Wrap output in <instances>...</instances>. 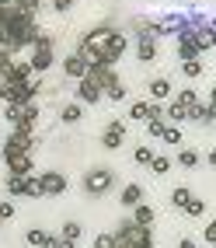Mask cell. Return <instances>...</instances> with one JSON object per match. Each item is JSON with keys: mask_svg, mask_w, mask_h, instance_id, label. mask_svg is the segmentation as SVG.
Listing matches in <instances>:
<instances>
[{"mask_svg": "<svg viewBox=\"0 0 216 248\" xmlns=\"http://www.w3.org/2000/svg\"><path fill=\"white\" fill-rule=\"evenodd\" d=\"M115 35H119V28H112V25H98V28H91L84 39H80V46H77V56L87 63V67H94V63H108L112 67V42H115Z\"/></svg>", "mask_w": 216, "mask_h": 248, "instance_id": "cell-1", "label": "cell"}, {"mask_svg": "<svg viewBox=\"0 0 216 248\" xmlns=\"http://www.w3.org/2000/svg\"><path fill=\"white\" fill-rule=\"evenodd\" d=\"M150 245H154L150 227H140L132 220H122L119 231L112 234V248H150Z\"/></svg>", "mask_w": 216, "mask_h": 248, "instance_id": "cell-2", "label": "cell"}, {"mask_svg": "<svg viewBox=\"0 0 216 248\" xmlns=\"http://www.w3.org/2000/svg\"><path fill=\"white\" fill-rule=\"evenodd\" d=\"M53 60H56V53H53V39H49V35H39L35 42H31V56H28L31 74L49 70V67H53Z\"/></svg>", "mask_w": 216, "mask_h": 248, "instance_id": "cell-3", "label": "cell"}, {"mask_svg": "<svg viewBox=\"0 0 216 248\" xmlns=\"http://www.w3.org/2000/svg\"><path fill=\"white\" fill-rule=\"evenodd\" d=\"M80 186H84L87 196H105V192L115 186V171H112V168H91Z\"/></svg>", "mask_w": 216, "mask_h": 248, "instance_id": "cell-4", "label": "cell"}, {"mask_svg": "<svg viewBox=\"0 0 216 248\" xmlns=\"http://www.w3.org/2000/svg\"><path fill=\"white\" fill-rule=\"evenodd\" d=\"M4 154H35V129L14 126V133L4 143Z\"/></svg>", "mask_w": 216, "mask_h": 248, "instance_id": "cell-5", "label": "cell"}, {"mask_svg": "<svg viewBox=\"0 0 216 248\" xmlns=\"http://www.w3.org/2000/svg\"><path fill=\"white\" fill-rule=\"evenodd\" d=\"M87 77H91L101 91H108V88H115V84H122V80L115 77V70L108 67V63H94V67H87Z\"/></svg>", "mask_w": 216, "mask_h": 248, "instance_id": "cell-6", "label": "cell"}, {"mask_svg": "<svg viewBox=\"0 0 216 248\" xmlns=\"http://www.w3.org/2000/svg\"><path fill=\"white\" fill-rule=\"evenodd\" d=\"M101 98H105V91L98 88L91 77H80V84H77V102L80 105H98Z\"/></svg>", "mask_w": 216, "mask_h": 248, "instance_id": "cell-7", "label": "cell"}, {"mask_svg": "<svg viewBox=\"0 0 216 248\" xmlns=\"http://www.w3.org/2000/svg\"><path fill=\"white\" fill-rule=\"evenodd\" d=\"M39 189H42V196H63L66 192V178L59 171H42L39 175Z\"/></svg>", "mask_w": 216, "mask_h": 248, "instance_id": "cell-8", "label": "cell"}, {"mask_svg": "<svg viewBox=\"0 0 216 248\" xmlns=\"http://www.w3.org/2000/svg\"><path fill=\"white\" fill-rule=\"evenodd\" d=\"M31 77V67H28V60H11L4 74H0V80H11V84H25V80Z\"/></svg>", "mask_w": 216, "mask_h": 248, "instance_id": "cell-9", "label": "cell"}, {"mask_svg": "<svg viewBox=\"0 0 216 248\" xmlns=\"http://www.w3.org/2000/svg\"><path fill=\"white\" fill-rule=\"evenodd\" d=\"M122 140H126V123H108V129L101 133V143H105V151H119L122 147Z\"/></svg>", "mask_w": 216, "mask_h": 248, "instance_id": "cell-10", "label": "cell"}, {"mask_svg": "<svg viewBox=\"0 0 216 248\" xmlns=\"http://www.w3.org/2000/svg\"><path fill=\"white\" fill-rule=\"evenodd\" d=\"M4 164H7V171L18 175V178L31 175V154H4Z\"/></svg>", "mask_w": 216, "mask_h": 248, "instance_id": "cell-11", "label": "cell"}, {"mask_svg": "<svg viewBox=\"0 0 216 248\" xmlns=\"http://www.w3.org/2000/svg\"><path fill=\"white\" fill-rule=\"evenodd\" d=\"M146 94H150V102H168V98L174 94V88H171V80L157 77V80H150V88H146Z\"/></svg>", "mask_w": 216, "mask_h": 248, "instance_id": "cell-12", "label": "cell"}, {"mask_svg": "<svg viewBox=\"0 0 216 248\" xmlns=\"http://www.w3.org/2000/svg\"><path fill=\"white\" fill-rule=\"evenodd\" d=\"M63 74H66V77H73V80H80V77H87V63L80 60L77 53H70V56L63 60Z\"/></svg>", "mask_w": 216, "mask_h": 248, "instance_id": "cell-13", "label": "cell"}, {"mask_svg": "<svg viewBox=\"0 0 216 248\" xmlns=\"http://www.w3.org/2000/svg\"><path fill=\"white\" fill-rule=\"evenodd\" d=\"M136 56H140V63H150V60L157 56V39L140 35V42H136Z\"/></svg>", "mask_w": 216, "mask_h": 248, "instance_id": "cell-14", "label": "cell"}, {"mask_svg": "<svg viewBox=\"0 0 216 248\" xmlns=\"http://www.w3.org/2000/svg\"><path fill=\"white\" fill-rule=\"evenodd\" d=\"M132 210H136V213H132V224H140V227H150L154 224V206L150 203H136Z\"/></svg>", "mask_w": 216, "mask_h": 248, "instance_id": "cell-15", "label": "cell"}, {"mask_svg": "<svg viewBox=\"0 0 216 248\" xmlns=\"http://www.w3.org/2000/svg\"><path fill=\"white\" fill-rule=\"evenodd\" d=\"M25 241H28L31 248H49L53 234H49V231H39V227H31V231H25Z\"/></svg>", "mask_w": 216, "mask_h": 248, "instance_id": "cell-16", "label": "cell"}, {"mask_svg": "<svg viewBox=\"0 0 216 248\" xmlns=\"http://www.w3.org/2000/svg\"><path fill=\"white\" fill-rule=\"evenodd\" d=\"M119 203H122V206H136V203H143V189L136 186V182H132V186H126L122 196H119Z\"/></svg>", "mask_w": 216, "mask_h": 248, "instance_id": "cell-17", "label": "cell"}, {"mask_svg": "<svg viewBox=\"0 0 216 248\" xmlns=\"http://www.w3.org/2000/svg\"><path fill=\"white\" fill-rule=\"evenodd\" d=\"M195 46H199V53L213 49L216 46V28H195Z\"/></svg>", "mask_w": 216, "mask_h": 248, "instance_id": "cell-18", "label": "cell"}, {"mask_svg": "<svg viewBox=\"0 0 216 248\" xmlns=\"http://www.w3.org/2000/svg\"><path fill=\"white\" fill-rule=\"evenodd\" d=\"M164 119H168V123H188V108L178 105V102H171L168 108H164Z\"/></svg>", "mask_w": 216, "mask_h": 248, "instance_id": "cell-19", "label": "cell"}, {"mask_svg": "<svg viewBox=\"0 0 216 248\" xmlns=\"http://www.w3.org/2000/svg\"><path fill=\"white\" fill-rule=\"evenodd\" d=\"M80 115H84V105H80V102H70V105L59 108V119L63 123H80Z\"/></svg>", "mask_w": 216, "mask_h": 248, "instance_id": "cell-20", "label": "cell"}, {"mask_svg": "<svg viewBox=\"0 0 216 248\" xmlns=\"http://www.w3.org/2000/svg\"><path fill=\"white\" fill-rule=\"evenodd\" d=\"M178 164H181V168H195V164H199V151L181 147V151H178Z\"/></svg>", "mask_w": 216, "mask_h": 248, "instance_id": "cell-21", "label": "cell"}, {"mask_svg": "<svg viewBox=\"0 0 216 248\" xmlns=\"http://www.w3.org/2000/svg\"><path fill=\"white\" fill-rule=\"evenodd\" d=\"M181 74H185L188 80L202 77V60H185V63H181Z\"/></svg>", "mask_w": 216, "mask_h": 248, "instance_id": "cell-22", "label": "cell"}, {"mask_svg": "<svg viewBox=\"0 0 216 248\" xmlns=\"http://www.w3.org/2000/svg\"><path fill=\"white\" fill-rule=\"evenodd\" d=\"M146 112H150V102H146V98H143V102H132V105H129V119L143 123V119H146Z\"/></svg>", "mask_w": 216, "mask_h": 248, "instance_id": "cell-23", "label": "cell"}, {"mask_svg": "<svg viewBox=\"0 0 216 248\" xmlns=\"http://www.w3.org/2000/svg\"><path fill=\"white\" fill-rule=\"evenodd\" d=\"M181 210H185V213H188V217H202V213H206V203H202V200H199V196H192V200H188L185 206H181Z\"/></svg>", "mask_w": 216, "mask_h": 248, "instance_id": "cell-24", "label": "cell"}, {"mask_svg": "<svg viewBox=\"0 0 216 248\" xmlns=\"http://www.w3.org/2000/svg\"><path fill=\"white\" fill-rule=\"evenodd\" d=\"M174 102L188 108V105H195V102H199V91H195V88H185V91H178V94H174Z\"/></svg>", "mask_w": 216, "mask_h": 248, "instance_id": "cell-25", "label": "cell"}, {"mask_svg": "<svg viewBox=\"0 0 216 248\" xmlns=\"http://www.w3.org/2000/svg\"><path fill=\"white\" fill-rule=\"evenodd\" d=\"M160 140H164V143H171V147H181V129H178V126H164Z\"/></svg>", "mask_w": 216, "mask_h": 248, "instance_id": "cell-26", "label": "cell"}, {"mask_svg": "<svg viewBox=\"0 0 216 248\" xmlns=\"http://www.w3.org/2000/svg\"><path fill=\"white\" fill-rule=\"evenodd\" d=\"M21 196H42V189H39V178L25 175V182H21Z\"/></svg>", "mask_w": 216, "mask_h": 248, "instance_id": "cell-27", "label": "cell"}, {"mask_svg": "<svg viewBox=\"0 0 216 248\" xmlns=\"http://www.w3.org/2000/svg\"><path fill=\"white\" fill-rule=\"evenodd\" d=\"M80 234H84V231H80L77 220H66V224H63V238H66V241H77Z\"/></svg>", "mask_w": 216, "mask_h": 248, "instance_id": "cell-28", "label": "cell"}, {"mask_svg": "<svg viewBox=\"0 0 216 248\" xmlns=\"http://www.w3.org/2000/svg\"><path fill=\"white\" fill-rule=\"evenodd\" d=\"M188 200H192V192H188L185 186H174V192H171V203H174V206H185Z\"/></svg>", "mask_w": 216, "mask_h": 248, "instance_id": "cell-29", "label": "cell"}, {"mask_svg": "<svg viewBox=\"0 0 216 248\" xmlns=\"http://www.w3.org/2000/svg\"><path fill=\"white\" fill-rule=\"evenodd\" d=\"M154 157H157V154H154L146 143H143V147H136V154H132V161H136V164H150Z\"/></svg>", "mask_w": 216, "mask_h": 248, "instance_id": "cell-30", "label": "cell"}, {"mask_svg": "<svg viewBox=\"0 0 216 248\" xmlns=\"http://www.w3.org/2000/svg\"><path fill=\"white\" fill-rule=\"evenodd\" d=\"M4 115H7V123H14V126H18V123H21V105L7 102V105H4Z\"/></svg>", "mask_w": 216, "mask_h": 248, "instance_id": "cell-31", "label": "cell"}, {"mask_svg": "<svg viewBox=\"0 0 216 248\" xmlns=\"http://www.w3.org/2000/svg\"><path fill=\"white\" fill-rule=\"evenodd\" d=\"M105 98L119 105V102H126V88H122V84H115V88H108V91H105Z\"/></svg>", "mask_w": 216, "mask_h": 248, "instance_id": "cell-32", "label": "cell"}, {"mask_svg": "<svg viewBox=\"0 0 216 248\" xmlns=\"http://www.w3.org/2000/svg\"><path fill=\"white\" fill-rule=\"evenodd\" d=\"M202 115H206V105H202V102L188 105V119H192V123H199V126H202Z\"/></svg>", "mask_w": 216, "mask_h": 248, "instance_id": "cell-33", "label": "cell"}, {"mask_svg": "<svg viewBox=\"0 0 216 248\" xmlns=\"http://www.w3.org/2000/svg\"><path fill=\"white\" fill-rule=\"evenodd\" d=\"M150 168H154L157 175H168V171H171V157H154Z\"/></svg>", "mask_w": 216, "mask_h": 248, "instance_id": "cell-34", "label": "cell"}, {"mask_svg": "<svg viewBox=\"0 0 216 248\" xmlns=\"http://www.w3.org/2000/svg\"><path fill=\"white\" fill-rule=\"evenodd\" d=\"M164 126H168L164 119H146V133H150V137H160V133H164Z\"/></svg>", "mask_w": 216, "mask_h": 248, "instance_id": "cell-35", "label": "cell"}, {"mask_svg": "<svg viewBox=\"0 0 216 248\" xmlns=\"http://www.w3.org/2000/svg\"><path fill=\"white\" fill-rule=\"evenodd\" d=\"M21 182H25V178H18V175H7V196H21Z\"/></svg>", "mask_w": 216, "mask_h": 248, "instance_id": "cell-36", "label": "cell"}, {"mask_svg": "<svg viewBox=\"0 0 216 248\" xmlns=\"http://www.w3.org/2000/svg\"><path fill=\"white\" fill-rule=\"evenodd\" d=\"M206 241L216 248V217H213V220H209V227H206Z\"/></svg>", "mask_w": 216, "mask_h": 248, "instance_id": "cell-37", "label": "cell"}, {"mask_svg": "<svg viewBox=\"0 0 216 248\" xmlns=\"http://www.w3.org/2000/svg\"><path fill=\"white\" fill-rule=\"evenodd\" d=\"M146 119H164V108L157 102H150V112H146Z\"/></svg>", "mask_w": 216, "mask_h": 248, "instance_id": "cell-38", "label": "cell"}, {"mask_svg": "<svg viewBox=\"0 0 216 248\" xmlns=\"http://www.w3.org/2000/svg\"><path fill=\"white\" fill-rule=\"evenodd\" d=\"M94 248H112V234H98L94 238Z\"/></svg>", "mask_w": 216, "mask_h": 248, "instance_id": "cell-39", "label": "cell"}, {"mask_svg": "<svg viewBox=\"0 0 216 248\" xmlns=\"http://www.w3.org/2000/svg\"><path fill=\"white\" fill-rule=\"evenodd\" d=\"M70 7H73V0H53V11H59V14L70 11Z\"/></svg>", "mask_w": 216, "mask_h": 248, "instance_id": "cell-40", "label": "cell"}, {"mask_svg": "<svg viewBox=\"0 0 216 248\" xmlns=\"http://www.w3.org/2000/svg\"><path fill=\"white\" fill-rule=\"evenodd\" d=\"M0 217L11 220V217H14V206H11V203H0Z\"/></svg>", "mask_w": 216, "mask_h": 248, "instance_id": "cell-41", "label": "cell"}, {"mask_svg": "<svg viewBox=\"0 0 216 248\" xmlns=\"http://www.w3.org/2000/svg\"><path fill=\"white\" fill-rule=\"evenodd\" d=\"M178 248H195V241H192V238H181V245H178Z\"/></svg>", "mask_w": 216, "mask_h": 248, "instance_id": "cell-42", "label": "cell"}, {"mask_svg": "<svg viewBox=\"0 0 216 248\" xmlns=\"http://www.w3.org/2000/svg\"><path fill=\"white\" fill-rule=\"evenodd\" d=\"M209 164H213V168H216V147H213V151H209Z\"/></svg>", "mask_w": 216, "mask_h": 248, "instance_id": "cell-43", "label": "cell"}, {"mask_svg": "<svg viewBox=\"0 0 216 248\" xmlns=\"http://www.w3.org/2000/svg\"><path fill=\"white\" fill-rule=\"evenodd\" d=\"M0 227H4V217H0Z\"/></svg>", "mask_w": 216, "mask_h": 248, "instance_id": "cell-44", "label": "cell"}]
</instances>
